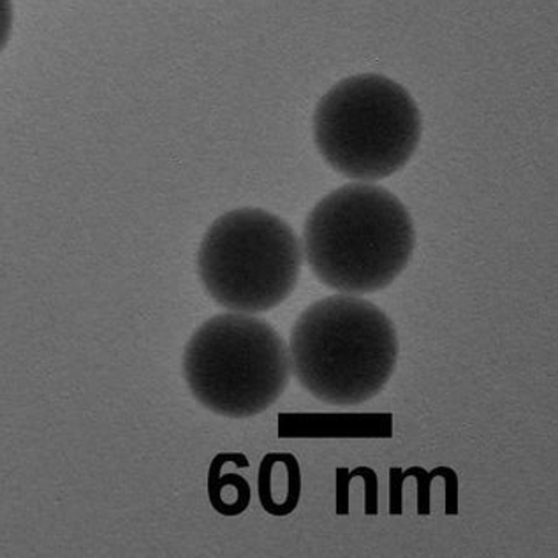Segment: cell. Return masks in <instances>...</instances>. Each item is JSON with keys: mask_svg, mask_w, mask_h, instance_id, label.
Segmentation results:
<instances>
[{"mask_svg": "<svg viewBox=\"0 0 558 558\" xmlns=\"http://www.w3.org/2000/svg\"><path fill=\"white\" fill-rule=\"evenodd\" d=\"M414 222L399 197L348 183L317 203L303 228V257L317 280L343 294L377 293L408 268Z\"/></svg>", "mask_w": 558, "mask_h": 558, "instance_id": "1", "label": "cell"}, {"mask_svg": "<svg viewBox=\"0 0 558 558\" xmlns=\"http://www.w3.org/2000/svg\"><path fill=\"white\" fill-rule=\"evenodd\" d=\"M298 383L330 405H357L379 395L399 362V335L374 303L335 294L300 314L289 339Z\"/></svg>", "mask_w": 558, "mask_h": 558, "instance_id": "2", "label": "cell"}, {"mask_svg": "<svg viewBox=\"0 0 558 558\" xmlns=\"http://www.w3.org/2000/svg\"><path fill=\"white\" fill-rule=\"evenodd\" d=\"M314 140L343 177L363 182L402 170L422 140V114L402 85L360 74L335 85L317 105Z\"/></svg>", "mask_w": 558, "mask_h": 558, "instance_id": "3", "label": "cell"}, {"mask_svg": "<svg viewBox=\"0 0 558 558\" xmlns=\"http://www.w3.org/2000/svg\"><path fill=\"white\" fill-rule=\"evenodd\" d=\"M183 376L194 399L208 411L226 417L256 416L288 388V345L259 317L222 314L203 323L189 340Z\"/></svg>", "mask_w": 558, "mask_h": 558, "instance_id": "4", "label": "cell"}, {"mask_svg": "<svg viewBox=\"0 0 558 558\" xmlns=\"http://www.w3.org/2000/svg\"><path fill=\"white\" fill-rule=\"evenodd\" d=\"M303 265L294 229L259 208L228 211L210 226L197 254L206 293L228 311L257 314L284 303Z\"/></svg>", "mask_w": 558, "mask_h": 558, "instance_id": "5", "label": "cell"}, {"mask_svg": "<svg viewBox=\"0 0 558 558\" xmlns=\"http://www.w3.org/2000/svg\"><path fill=\"white\" fill-rule=\"evenodd\" d=\"M259 500L271 517L293 513L302 495V471L296 458L289 453H270L263 458L257 477Z\"/></svg>", "mask_w": 558, "mask_h": 558, "instance_id": "6", "label": "cell"}, {"mask_svg": "<svg viewBox=\"0 0 558 558\" xmlns=\"http://www.w3.org/2000/svg\"><path fill=\"white\" fill-rule=\"evenodd\" d=\"M233 457L234 454H219L211 463L210 477H208L211 506L216 508L217 513L225 517L242 514L251 502V486L247 481L236 474L220 476V469Z\"/></svg>", "mask_w": 558, "mask_h": 558, "instance_id": "7", "label": "cell"}, {"mask_svg": "<svg viewBox=\"0 0 558 558\" xmlns=\"http://www.w3.org/2000/svg\"><path fill=\"white\" fill-rule=\"evenodd\" d=\"M446 468L435 469L430 474H426L423 469L414 468L409 469L408 472H400V477L402 480H408L409 476L417 477V486H420V506H417V513L420 514H430V481L434 480L435 476H439L445 472Z\"/></svg>", "mask_w": 558, "mask_h": 558, "instance_id": "8", "label": "cell"}, {"mask_svg": "<svg viewBox=\"0 0 558 558\" xmlns=\"http://www.w3.org/2000/svg\"><path fill=\"white\" fill-rule=\"evenodd\" d=\"M11 31H13V2L0 0V51L4 50L10 43Z\"/></svg>", "mask_w": 558, "mask_h": 558, "instance_id": "9", "label": "cell"}]
</instances>
